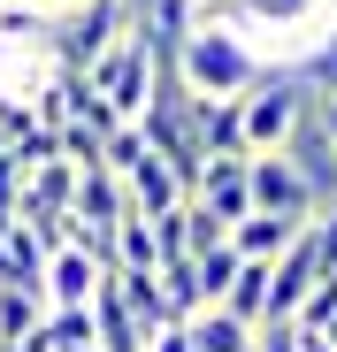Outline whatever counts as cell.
I'll use <instances>...</instances> for the list:
<instances>
[{
	"mask_svg": "<svg viewBox=\"0 0 337 352\" xmlns=\"http://www.w3.org/2000/svg\"><path fill=\"white\" fill-rule=\"evenodd\" d=\"M168 77H177L192 100H246V92H261V54L238 38V31H192L184 46H177V62H168Z\"/></svg>",
	"mask_w": 337,
	"mask_h": 352,
	"instance_id": "6da1fadb",
	"label": "cell"
},
{
	"mask_svg": "<svg viewBox=\"0 0 337 352\" xmlns=\"http://www.w3.org/2000/svg\"><path fill=\"white\" fill-rule=\"evenodd\" d=\"M123 31H131V0H85V8L62 16V31H46V54H54L62 77H92L100 54L116 46Z\"/></svg>",
	"mask_w": 337,
	"mask_h": 352,
	"instance_id": "7a4b0ae2",
	"label": "cell"
},
{
	"mask_svg": "<svg viewBox=\"0 0 337 352\" xmlns=\"http://www.w3.org/2000/svg\"><path fill=\"white\" fill-rule=\"evenodd\" d=\"M85 85L107 100V115H116V123H138V115H146V100H153V85H161V62H153V46L138 38V23L100 54V69H92Z\"/></svg>",
	"mask_w": 337,
	"mask_h": 352,
	"instance_id": "3957f363",
	"label": "cell"
},
{
	"mask_svg": "<svg viewBox=\"0 0 337 352\" xmlns=\"http://www.w3.org/2000/svg\"><path fill=\"white\" fill-rule=\"evenodd\" d=\"M307 115V92L292 69H268L261 92H246V153H284V138L299 131Z\"/></svg>",
	"mask_w": 337,
	"mask_h": 352,
	"instance_id": "277c9868",
	"label": "cell"
},
{
	"mask_svg": "<svg viewBox=\"0 0 337 352\" xmlns=\"http://www.w3.org/2000/svg\"><path fill=\"white\" fill-rule=\"evenodd\" d=\"M246 199H253V214H276V222H299V230L314 222V199L284 153H246Z\"/></svg>",
	"mask_w": 337,
	"mask_h": 352,
	"instance_id": "5b68a950",
	"label": "cell"
},
{
	"mask_svg": "<svg viewBox=\"0 0 337 352\" xmlns=\"http://www.w3.org/2000/svg\"><path fill=\"white\" fill-rule=\"evenodd\" d=\"M284 161H292V176L307 184L314 214H322V207H337V146L314 131V115H299V131L284 138Z\"/></svg>",
	"mask_w": 337,
	"mask_h": 352,
	"instance_id": "8992f818",
	"label": "cell"
},
{
	"mask_svg": "<svg viewBox=\"0 0 337 352\" xmlns=\"http://www.w3.org/2000/svg\"><path fill=\"white\" fill-rule=\"evenodd\" d=\"M100 276H107V268H92V261L77 253V245L46 253V276H39V299H46V314H77V307H92Z\"/></svg>",
	"mask_w": 337,
	"mask_h": 352,
	"instance_id": "52a82bcc",
	"label": "cell"
},
{
	"mask_svg": "<svg viewBox=\"0 0 337 352\" xmlns=\"http://www.w3.org/2000/svg\"><path fill=\"white\" fill-rule=\"evenodd\" d=\"M314 245H307V230H299V238L284 245V261H268V314H261V329L268 322H292L299 314V299H307V291H314Z\"/></svg>",
	"mask_w": 337,
	"mask_h": 352,
	"instance_id": "ba28073f",
	"label": "cell"
},
{
	"mask_svg": "<svg viewBox=\"0 0 337 352\" xmlns=\"http://www.w3.org/2000/svg\"><path fill=\"white\" fill-rule=\"evenodd\" d=\"M192 138L207 161H238L246 153V100H192Z\"/></svg>",
	"mask_w": 337,
	"mask_h": 352,
	"instance_id": "9c48e42d",
	"label": "cell"
},
{
	"mask_svg": "<svg viewBox=\"0 0 337 352\" xmlns=\"http://www.w3.org/2000/svg\"><path fill=\"white\" fill-rule=\"evenodd\" d=\"M192 207H207L222 230H238V222L253 214V199H246V153H238V161H207V168H199Z\"/></svg>",
	"mask_w": 337,
	"mask_h": 352,
	"instance_id": "30bf717a",
	"label": "cell"
},
{
	"mask_svg": "<svg viewBox=\"0 0 337 352\" xmlns=\"http://www.w3.org/2000/svg\"><path fill=\"white\" fill-rule=\"evenodd\" d=\"M123 214H131V199H123V176H107V168H85V176H77V192H69V222L116 230Z\"/></svg>",
	"mask_w": 337,
	"mask_h": 352,
	"instance_id": "8fae6325",
	"label": "cell"
},
{
	"mask_svg": "<svg viewBox=\"0 0 337 352\" xmlns=\"http://www.w3.org/2000/svg\"><path fill=\"white\" fill-rule=\"evenodd\" d=\"M123 199H131V214H146V222H153V214H168V207H184V184H177V176H168V168L146 153V161L123 176Z\"/></svg>",
	"mask_w": 337,
	"mask_h": 352,
	"instance_id": "7c38bea8",
	"label": "cell"
},
{
	"mask_svg": "<svg viewBox=\"0 0 337 352\" xmlns=\"http://www.w3.org/2000/svg\"><path fill=\"white\" fill-rule=\"evenodd\" d=\"M292 238H299V222H276V214H246V222H238V230H230L222 245H230L238 261H261V268H268V261H284V245H292Z\"/></svg>",
	"mask_w": 337,
	"mask_h": 352,
	"instance_id": "4fadbf2b",
	"label": "cell"
},
{
	"mask_svg": "<svg viewBox=\"0 0 337 352\" xmlns=\"http://www.w3.org/2000/svg\"><path fill=\"white\" fill-rule=\"evenodd\" d=\"M46 276V245L31 238L23 222H0V283H16V291H39Z\"/></svg>",
	"mask_w": 337,
	"mask_h": 352,
	"instance_id": "5bb4252c",
	"label": "cell"
},
{
	"mask_svg": "<svg viewBox=\"0 0 337 352\" xmlns=\"http://www.w3.org/2000/svg\"><path fill=\"white\" fill-rule=\"evenodd\" d=\"M146 46H153V62L168 69V62H177V46L192 38V0H153V8H146V31H138Z\"/></svg>",
	"mask_w": 337,
	"mask_h": 352,
	"instance_id": "9a60e30c",
	"label": "cell"
},
{
	"mask_svg": "<svg viewBox=\"0 0 337 352\" xmlns=\"http://www.w3.org/2000/svg\"><path fill=\"white\" fill-rule=\"evenodd\" d=\"M116 283H123V307H131V329H138V344H146V337H161L168 322H177L153 276H116Z\"/></svg>",
	"mask_w": 337,
	"mask_h": 352,
	"instance_id": "2e32d148",
	"label": "cell"
},
{
	"mask_svg": "<svg viewBox=\"0 0 337 352\" xmlns=\"http://www.w3.org/2000/svg\"><path fill=\"white\" fill-rule=\"evenodd\" d=\"M184 329H192V352H253V329H246V322H230V314H222V307H207V314H192Z\"/></svg>",
	"mask_w": 337,
	"mask_h": 352,
	"instance_id": "e0dca14e",
	"label": "cell"
},
{
	"mask_svg": "<svg viewBox=\"0 0 337 352\" xmlns=\"http://www.w3.org/2000/svg\"><path fill=\"white\" fill-rule=\"evenodd\" d=\"M39 322H46V299H39V291H16V283H0V344H23Z\"/></svg>",
	"mask_w": 337,
	"mask_h": 352,
	"instance_id": "ac0fdd59",
	"label": "cell"
},
{
	"mask_svg": "<svg viewBox=\"0 0 337 352\" xmlns=\"http://www.w3.org/2000/svg\"><path fill=\"white\" fill-rule=\"evenodd\" d=\"M292 329H299V337H337V276H314V291L299 299Z\"/></svg>",
	"mask_w": 337,
	"mask_h": 352,
	"instance_id": "d6986e66",
	"label": "cell"
},
{
	"mask_svg": "<svg viewBox=\"0 0 337 352\" xmlns=\"http://www.w3.org/2000/svg\"><path fill=\"white\" fill-rule=\"evenodd\" d=\"M238 268H246V261H238L230 245H215V253H199V261H192V283H199V314H207V307H222V291H230V276H238Z\"/></svg>",
	"mask_w": 337,
	"mask_h": 352,
	"instance_id": "ffe728a7",
	"label": "cell"
},
{
	"mask_svg": "<svg viewBox=\"0 0 337 352\" xmlns=\"http://www.w3.org/2000/svg\"><path fill=\"white\" fill-rule=\"evenodd\" d=\"M138 161H146V138H138V123H123L116 138L100 146V168H107V176H131Z\"/></svg>",
	"mask_w": 337,
	"mask_h": 352,
	"instance_id": "44dd1931",
	"label": "cell"
},
{
	"mask_svg": "<svg viewBox=\"0 0 337 352\" xmlns=\"http://www.w3.org/2000/svg\"><path fill=\"white\" fill-rule=\"evenodd\" d=\"M222 238H230V230H222L207 207H192V199H184V245H192V261H199V253H215Z\"/></svg>",
	"mask_w": 337,
	"mask_h": 352,
	"instance_id": "7402d4cb",
	"label": "cell"
},
{
	"mask_svg": "<svg viewBox=\"0 0 337 352\" xmlns=\"http://www.w3.org/2000/svg\"><path fill=\"white\" fill-rule=\"evenodd\" d=\"M307 245H314V268L337 276V207H322V214L307 222Z\"/></svg>",
	"mask_w": 337,
	"mask_h": 352,
	"instance_id": "603a6c76",
	"label": "cell"
},
{
	"mask_svg": "<svg viewBox=\"0 0 337 352\" xmlns=\"http://www.w3.org/2000/svg\"><path fill=\"white\" fill-rule=\"evenodd\" d=\"M146 352H192V329H184V322H168L161 337H146Z\"/></svg>",
	"mask_w": 337,
	"mask_h": 352,
	"instance_id": "cb8c5ba5",
	"label": "cell"
},
{
	"mask_svg": "<svg viewBox=\"0 0 337 352\" xmlns=\"http://www.w3.org/2000/svg\"><path fill=\"white\" fill-rule=\"evenodd\" d=\"M39 8H46V16H69V8H85V0H39Z\"/></svg>",
	"mask_w": 337,
	"mask_h": 352,
	"instance_id": "d4e9b609",
	"label": "cell"
},
{
	"mask_svg": "<svg viewBox=\"0 0 337 352\" xmlns=\"http://www.w3.org/2000/svg\"><path fill=\"white\" fill-rule=\"evenodd\" d=\"M299 352H337V344L329 337H299Z\"/></svg>",
	"mask_w": 337,
	"mask_h": 352,
	"instance_id": "484cf974",
	"label": "cell"
},
{
	"mask_svg": "<svg viewBox=\"0 0 337 352\" xmlns=\"http://www.w3.org/2000/svg\"><path fill=\"white\" fill-rule=\"evenodd\" d=\"M62 352H100V344H62Z\"/></svg>",
	"mask_w": 337,
	"mask_h": 352,
	"instance_id": "4316f807",
	"label": "cell"
},
{
	"mask_svg": "<svg viewBox=\"0 0 337 352\" xmlns=\"http://www.w3.org/2000/svg\"><path fill=\"white\" fill-rule=\"evenodd\" d=\"M16 8H39V0H16Z\"/></svg>",
	"mask_w": 337,
	"mask_h": 352,
	"instance_id": "83f0119b",
	"label": "cell"
},
{
	"mask_svg": "<svg viewBox=\"0 0 337 352\" xmlns=\"http://www.w3.org/2000/svg\"><path fill=\"white\" fill-rule=\"evenodd\" d=\"M0 8H8V0H0Z\"/></svg>",
	"mask_w": 337,
	"mask_h": 352,
	"instance_id": "f1b7e54d",
	"label": "cell"
},
{
	"mask_svg": "<svg viewBox=\"0 0 337 352\" xmlns=\"http://www.w3.org/2000/svg\"><path fill=\"white\" fill-rule=\"evenodd\" d=\"M329 344H337V337H329Z\"/></svg>",
	"mask_w": 337,
	"mask_h": 352,
	"instance_id": "f546056e",
	"label": "cell"
}]
</instances>
